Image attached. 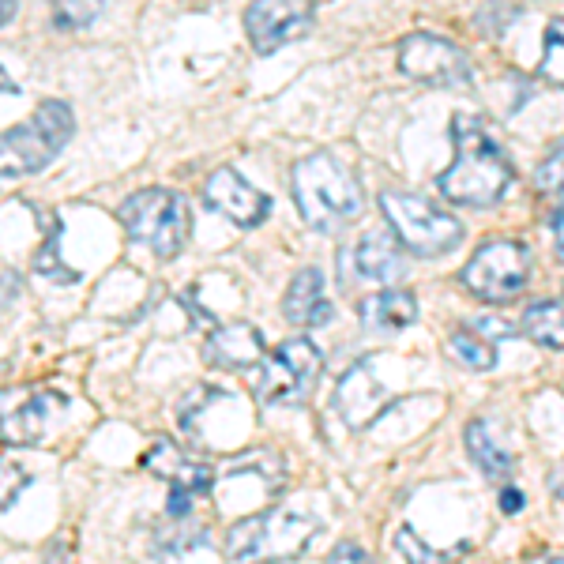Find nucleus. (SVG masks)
Returning a JSON list of instances; mask_svg holds the SVG:
<instances>
[{"label": "nucleus", "instance_id": "a878e982", "mask_svg": "<svg viewBox=\"0 0 564 564\" xmlns=\"http://www.w3.org/2000/svg\"><path fill=\"white\" fill-rule=\"evenodd\" d=\"M34 267L46 275V279H53L57 286H68V282H79V271H72V267L61 264V252H57V230H53V237H49V245H42V252L34 256Z\"/></svg>", "mask_w": 564, "mask_h": 564}, {"label": "nucleus", "instance_id": "6ab92c4d", "mask_svg": "<svg viewBox=\"0 0 564 564\" xmlns=\"http://www.w3.org/2000/svg\"><path fill=\"white\" fill-rule=\"evenodd\" d=\"M61 410L64 403L57 395H34L31 403H23L16 414H4V440L8 444H34V440H42Z\"/></svg>", "mask_w": 564, "mask_h": 564}, {"label": "nucleus", "instance_id": "cd10ccee", "mask_svg": "<svg viewBox=\"0 0 564 564\" xmlns=\"http://www.w3.org/2000/svg\"><path fill=\"white\" fill-rule=\"evenodd\" d=\"M328 564H376L358 542H339V546L328 553Z\"/></svg>", "mask_w": 564, "mask_h": 564}, {"label": "nucleus", "instance_id": "bb28decb", "mask_svg": "<svg viewBox=\"0 0 564 564\" xmlns=\"http://www.w3.org/2000/svg\"><path fill=\"white\" fill-rule=\"evenodd\" d=\"M395 546H399V553H403V561L407 564H444L448 561L444 553H433V549L425 546L422 538H418V531H410V527H403V531L395 534Z\"/></svg>", "mask_w": 564, "mask_h": 564}, {"label": "nucleus", "instance_id": "aec40b11", "mask_svg": "<svg viewBox=\"0 0 564 564\" xmlns=\"http://www.w3.org/2000/svg\"><path fill=\"white\" fill-rule=\"evenodd\" d=\"M519 331L531 343L546 346V350H564V305L557 301H534L519 320Z\"/></svg>", "mask_w": 564, "mask_h": 564}, {"label": "nucleus", "instance_id": "473e14b6", "mask_svg": "<svg viewBox=\"0 0 564 564\" xmlns=\"http://www.w3.org/2000/svg\"><path fill=\"white\" fill-rule=\"evenodd\" d=\"M12 290L19 294V279L12 271H4V309H12Z\"/></svg>", "mask_w": 564, "mask_h": 564}, {"label": "nucleus", "instance_id": "6e6552de", "mask_svg": "<svg viewBox=\"0 0 564 564\" xmlns=\"http://www.w3.org/2000/svg\"><path fill=\"white\" fill-rule=\"evenodd\" d=\"M459 282L489 305L516 301L531 282V252L519 241H486L459 271Z\"/></svg>", "mask_w": 564, "mask_h": 564}, {"label": "nucleus", "instance_id": "9b49d317", "mask_svg": "<svg viewBox=\"0 0 564 564\" xmlns=\"http://www.w3.org/2000/svg\"><path fill=\"white\" fill-rule=\"evenodd\" d=\"M204 204L211 211H219L222 219H230L234 226L241 230H252V226H260L267 219V211H271V200H267L260 188H252L234 166H222L207 177L204 185Z\"/></svg>", "mask_w": 564, "mask_h": 564}, {"label": "nucleus", "instance_id": "c9c22d12", "mask_svg": "<svg viewBox=\"0 0 564 564\" xmlns=\"http://www.w3.org/2000/svg\"><path fill=\"white\" fill-rule=\"evenodd\" d=\"M264 564H267V561H264Z\"/></svg>", "mask_w": 564, "mask_h": 564}, {"label": "nucleus", "instance_id": "dca6fc26", "mask_svg": "<svg viewBox=\"0 0 564 564\" xmlns=\"http://www.w3.org/2000/svg\"><path fill=\"white\" fill-rule=\"evenodd\" d=\"M354 267H358L361 279L373 282H395L407 275L403 252L392 241V234H384V230H373V234L361 237L358 249H354Z\"/></svg>", "mask_w": 564, "mask_h": 564}, {"label": "nucleus", "instance_id": "2f4dec72", "mask_svg": "<svg viewBox=\"0 0 564 564\" xmlns=\"http://www.w3.org/2000/svg\"><path fill=\"white\" fill-rule=\"evenodd\" d=\"M523 564H564V549H542V553L527 557Z\"/></svg>", "mask_w": 564, "mask_h": 564}, {"label": "nucleus", "instance_id": "39448f33", "mask_svg": "<svg viewBox=\"0 0 564 564\" xmlns=\"http://www.w3.org/2000/svg\"><path fill=\"white\" fill-rule=\"evenodd\" d=\"M76 132V117L68 110V102L49 98L38 110L4 132L0 140V158H4V177H19V173L42 170L46 162L64 151V143Z\"/></svg>", "mask_w": 564, "mask_h": 564}, {"label": "nucleus", "instance_id": "c756f323", "mask_svg": "<svg viewBox=\"0 0 564 564\" xmlns=\"http://www.w3.org/2000/svg\"><path fill=\"white\" fill-rule=\"evenodd\" d=\"M523 504H527V497H523V493H519V489H504L501 493V512H508V516H516L519 508H523Z\"/></svg>", "mask_w": 564, "mask_h": 564}, {"label": "nucleus", "instance_id": "72a5a7b5", "mask_svg": "<svg viewBox=\"0 0 564 564\" xmlns=\"http://www.w3.org/2000/svg\"><path fill=\"white\" fill-rule=\"evenodd\" d=\"M553 237H557V252L564 256V207L553 215Z\"/></svg>", "mask_w": 564, "mask_h": 564}, {"label": "nucleus", "instance_id": "4be33fe9", "mask_svg": "<svg viewBox=\"0 0 564 564\" xmlns=\"http://www.w3.org/2000/svg\"><path fill=\"white\" fill-rule=\"evenodd\" d=\"M196 542H207V531L200 527V519L192 523V516H166V527H158V557H181Z\"/></svg>", "mask_w": 564, "mask_h": 564}, {"label": "nucleus", "instance_id": "b1692460", "mask_svg": "<svg viewBox=\"0 0 564 564\" xmlns=\"http://www.w3.org/2000/svg\"><path fill=\"white\" fill-rule=\"evenodd\" d=\"M534 188L542 196H564V140L549 147V155L534 170Z\"/></svg>", "mask_w": 564, "mask_h": 564}, {"label": "nucleus", "instance_id": "393cba45", "mask_svg": "<svg viewBox=\"0 0 564 564\" xmlns=\"http://www.w3.org/2000/svg\"><path fill=\"white\" fill-rule=\"evenodd\" d=\"M98 12H102V0H53V23L64 31L91 27Z\"/></svg>", "mask_w": 564, "mask_h": 564}, {"label": "nucleus", "instance_id": "9d476101", "mask_svg": "<svg viewBox=\"0 0 564 564\" xmlns=\"http://www.w3.org/2000/svg\"><path fill=\"white\" fill-rule=\"evenodd\" d=\"M313 23L316 0H252L245 12V31L260 57L305 38Z\"/></svg>", "mask_w": 564, "mask_h": 564}, {"label": "nucleus", "instance_id": "f257e3e1", "mask_svg": "<svg viewBox=\"0 0 564 564\" xmlns=\"http://www.w3.org/2000/svg\"><path fill=\"white\" fill-rule=\"evenodd\" d=\"M452 143L455 158L448 170L437 173V192L459 207H493L512 185V162L497 136L486 128V121L455 113Z\"/></svg>", "mask_w": 564, "mask_h": 564}, {"label": "nucleus", "instance_id": "1a4fd4ad", "mask_svg": "<svg viewBox=\"0 0 564 564\" xmlns=\"http://www.w3.org/2000/svg\"><path fill=\"white\" fill-rule=\"evenodd\" d=\"M399 72L429 87H467L470 83L467 53L437 34H407L399 42Z\"/></svg>", "mask_w": 564, "mask_h": 564}, {"label": "nucleus", "instance_id": "20e7f679", "mask_svg": "<svg viewBox=\"0 0 564 564\" xmlns=\"http://www.w3.org/2000/svg\"><path fill=\"white\" fill-rule=\"evenodd\" d=\"M324 369V354L309 335L286 339L256 365L252 395L260 407H298L313 395L316 380Z\"/></svg>", "mask_w": 564, "mask_h": 564}, {"label": "nucleus", "instance_id": "f8f14e48", "mask_svg": "<svg viewBox=\"0 0 564 564\" xmlns=\"http://www.w3.org/2000/svg\"><path fill=\"white\" fill-rule=\"evenodd\" d=\"M392 407L395 403L384 395L380 380L365 369V361L350 365L346 376L339 380V388H335V410H339V418H343L354 433L369 429V425H373L384 410H392Z\"/></svg>", "mask_w": 564, "mask_h": 564}, {"label": "nucleus", "instance_id": "4468645a", "mask_svg": "<svg viewBox=\"0 0 564 564\" xmlns=\"http://www.w3.org/2000/svg\"><path fill=\"white\" fill-rule=\"evenodd\" d=\"M282 316L294 328H324L335 320V305L324 294V275L316 267H301L298 275L290 279L286 294H282Z\"/></svg>", "mask_w": 564, "mask_h": 564}, {"label": "nucleus", "instance_id": "f704fd0d", "mask_svg": "<svg viewBox=\"0 0 564 564\" xmlns=\"http://www.w3.org/2000/svg\"><path fill=\"white\" fill-rule=\"evenodd\" d=\"M12 16H16V4H12V0H4V16H0V23L8 27V23H12Z\"/></svg>", "mask_w": 564, "mask_h": 564}, {"label": "nucleus", "instance_id": "2eb2a0df", "mask_svg": "<svg viewBox=\"0 0 564 564\" xmlns=\"http://www.w3.org/2000/svg\"><path fill=\"white\" fill-rule=\"evenodd\" d=\"M143 467L151 470V474H158V478H166L170 486L188 489L192 497H204V493H211V482H215V474H211V467H207V463H200V459L185 455L181 448H177V444H170V440H158L155 448L143 455Z\"/></svg>", "mask_w": 564, "mask_h": 564}, {"label": "nucleus", "instance_id": "412c9836", "mask_svg": "<svg viewBox=\"0 0 564 564\" xmlns=\"http://www.w3.org/2000/svg\"><path fill=\"white\" fill-rule=\"evenodd\" d=\"M448 350L455 354V361H463L474 373H493L497 369V346H493V339H482L474 328L452 331Z\"/></svg>", "mask_w": 564, "mask_h": 564}, {"label": "nucleus", "instance_id": "c85d7f7f", "mask_svg": "<svg viewBox=\"0 0 564 564\" xmlns=\"http://www.w3.org/2000/svg\"><path fill=\"white\" fill-rule=\"evenodd\" d=\"M470 328H474V331H489V335H493V343H497V339H508V335H516V328H512V324H504L501 316H478V320H474Z\"/></svg>", "mask_w": 564, "mask_h": 564}, {"label": "nucleus", "instance_id": "f03ea898", "mask_svg": "<svg viewBox=\"0 0 564 564\" xmlns=\"http://www.w3.org/2000/svg\"><path fill=\"white\" fill-rule=\"evenodd\" d=\"M290 192H294V204H298L305 226L316 234H331V230H339L343 222L358 219L365 211L358 177L328 151H316V155H305L301 162H294Z\"/></svg>", "mask_w": 564, "mask_h": 564}, {"label": "nucleus", "instance_id": "f3484780", "mask_svg": "<svg viewBox=\"0 0 564 564\" xmlns=\"http://www.w3.org/2000/svg\"><path fill=\"white\" fill-rule=\"evenodd\" d=\"M463 444H467L470 459L482 467V474L497 478V482L512 478V470H516V455L508 452V444L497 437V429H493L486 418L467 422V429H463Z\"/></svg>", "mask_w": 564, "mask_h": 564}, {"label": "nucleus", "instance_id": "7ed1b4c3", "mask_svg": "<svg viewBox=\"0 0 564 564\" xmlns=\"http://www.w3.org/2000/svg\"><path fill=\"white\" fill-rule=\"evenodd\" d=\"M117 219L125 226L128 241L155 252L158 260H173L185 249L188 230H192V215L181 192H166V188H143L136 196H128Z\"/></svg>", "mask_w": 564, "mask_h": 564}, {"label": "nucleus", "instance_id": "7c9ffc66", "mask_svg": "<svg viewBox=\"0 0 564 564\" xmlns=\"http://www.w3.org/2000/svg\"><path fill=\"white\" fill-rule=\"evenodd\" d=\"M546 486H549V493H553V497L564 504V463H557V467L549 470Z\"/></svg>", "mask_w": 564, "mask_h": 564}, {"label": "nucleus", "instance_id": "0eeeda50", "mask_svg": "<svg viewBox=\"0 0 564 564\" xmlns=\"http://www.w3.org/2000/svg\"><path fill=\"white\" fill-rule=\"evenodd\" d=\"M316 523L309 516L294 512H260L230 527V561H282V557H301L313 542Z\"/></svg>", "mask_w": 564, "mask_h": 564}, {"label": "nucleus", "instance_id": "5701e85b", "mask_svg": "<svg viewBox=\"0 0 564 564\" xmlns=\"http://www.w3.org/2000/svg\"><path fill=\"white\" fill-rule=\"evenodd\" d=\"M538 76L553 83V87H564V19H553L546 27V46H542Z\"/></svg>", "mask_w": 564, "mask_h": 564}, {"label": "nucleus", "instance_id": "423d86ee", "mask_svg": "<svg viewBox=\"0 0 564 564\" xmlns=\"http://www.w3.org/2000/svg\"><path fill=\"white\" fill-rule=\"evenodd\" d=\"M380 211L392 226V234L399 237V245L422 260L444 256L463 241V222L414 192H384Z\"/></svg>", "mask_w": 564, "mask_h": 564}, {"label": "nucleus", "instance_id": "ddd939ff", "mask_svg": "<svg viewBox=\"0 0 564 564\" xmlns=\"http://www.w3.org/2000/svg\"><path fill=\"white\" fill-rule=\"evenodd\" d=\"M264 358V335L249 320L215 324L211 335H207V361L219 365V369H256Z\"/></svg>", "mask_w": 564, "mask_h": 564}, {"label": "nucleus", "instance_id": "a211bd4d", "mask_svg": "<svg viewBox=\"0 0 564 564\" xmlns=\"http://www.w3.org/2000/svg\"><path fill=\"white\" fill-rule=\"evenodd\" d=\"M358 316L365 331H399L418 320V301H414L410 290L388 286V290H380V294L361 301Z\"/></svg>", "mask_w": 564, "mask_h": 564}]
</instances>
